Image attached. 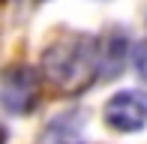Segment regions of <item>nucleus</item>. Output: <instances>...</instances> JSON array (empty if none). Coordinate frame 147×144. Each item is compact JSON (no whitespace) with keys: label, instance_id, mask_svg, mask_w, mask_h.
Masks as SVG:
<instances>
[{"label":"nucleus","instance_id":"1","mask_svg":"<svg viewBox=\"0 0 147 144\" xmlns=\"http://www.w3.org/2000/svg\"><path fill=\"white\" fill-rule=\"evenodd\" d=\"M45 75L60 90H81L93 78H99V39L93 36H69L54 42L42 57Z\"/></svg>","mask_w":147,"mask_h":144},{"label":"nucleus","instance_id":"2","mask_svg":"<svg viewBox=\"0 0 147 144\" xmlns=\"http://www.w3.org/2000/svg\"><path fill=\"white\" fill-rule=\"evenodd\" d=\"M42 99V84L36 69L15 63L0 72V105L9 114H30Z\"/></svg>","mask_w":147,"mask_h":144},{"label":"nucleus","instance_id":"3","mask_svg":"<svg viewBox=\"0 0 147 144\" xmlns=\"http://www.w3.org/2000/svg\"><path fill=\"white\" fill-rule=\"evenodd\" d=\"M102 120L108 129L123 132V135L141 132L147 126V96L141 90H120L105 102Z\"/></svg>","mask_w":147,"mask_h":144},{"label":"nucleus","instance_id":"4","mask_svg":"<svg viewBox=\"0 0 147 144\" xmlns=\"http://www.w3.org/2000/svg\"><path fill=\"white\" fill-rule=\"evenodd\" d=\"M126 33H108L99 39V72H102V78H114L120 69H123L126 63Z\"/></svg>","mask_w":147,"mask_h":144},{"label":"nucleus","instance_id":"5","mask_svg":"<svg viewBox=\"0 0 147 144\" xmlns=\"http://www.w3.org/2000/svg\"><path fill=\"white\" fill-rule=\"evenodd\" d=\"M132 60H135V69H138V75L147 81V42L141 45H135V51H132Z\"/></svg>","mask_w":147,"mask_h":144}]
</instances>
